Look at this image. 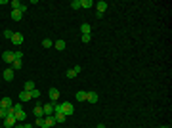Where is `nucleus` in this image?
Segmentation results:
<instances>
[{
    "label": "nucleus",
    "mask_w": 172,
    "mask_h": 128,
    "mask_svg": "<svg viewBox=\"0 0 172 128\" xmlns=\"http://www.w3.org/2000/svg\"><path fill=\"white\" fill-rule=\"evenodd\" d=\"M61 107H63V115L65 117L75 113V107H73V103H69V101H63V103H61Z\"/></svg>",
    "instance_id": "f257e3e1"
},
{
    "label": "nucleus",
    "mask_w": 172,
    "mask_h": 128,
    "mask_svg": "<svg viewBox=\"0 0 172 128\" xmlns=\"http://www.w3.org/2000/svg\"><path fill=\"white\" fill-rule=\"evenodd\" d=\"M56 126V121H54V115H48L44 119V124H42V128H54Z\"/></svg>",
    "instance_id": "f03ea898"
},
{
    "label": "nucleus",
    "mask_w": 172,
    "mask_h": 128,
    "mask_svg": "<svg viewBox=\"0 0 172 128\" xmlns=\"http://www.w3.org/2000/svg\"><path fill=\"white\" fill-rule=\"evenodd\" d=\"M23 40H25V38H23V34H21V32H13V36H12V42H13L15 46L23 44Z\"/></svg>",
    "instance_id": "7ed1b4c3"
},
{
    "label": "nucleus",
    "mask_w": 172,
    "mask_h": 128,
    "mask_svg": "<svg viewBox=\"0 0 172 128\" xmlns=\"http://www.w3.org/2000/svg\"><path fill=\"white\" fill-rule=\"evenodd\" d=\"M48 96H50V99H52V101L56 103L57 99H59V90H57V88H50V92H48Z\"/></svg>",
    "instance_id": "20e7f679"
},
{
    "label": "nucleus",
    "mask_w": 172,
    "mask_h": 128,
    "mask_svg": "<svg viewBox=\"0 0 172 128\" xmlns=\"http://www.w3.org/2000/svg\"><path fill=\"white\" fill-rule=\"evenodd\" d=\"M15 122H17V119L13 115H8L6 119H4V126H15Z\"/></svg>",
    "instance_id": "39448f33"
},
{
    "label": "nucleus",
    "mask_w": 172,
    "mask_h": 128,
    "mask_svg": "<svg viewBox=\"0 0 172 128\" xmlns=\"http://www.w3.org/2000/svg\"><path fill=\"white\" fill-rule=\"evenodd\" d=\"M42 111H44V115H54V103H46V105H42Z\"/></svg>",
    "instance_id": "423d86ee"
},
{
    "label": "nucleus",
    "mask_w": 172,
    "mask_h": 128,
    "mask_svg": "<svg viewBox=\"0 0 172 128\" xmlns=\"http://www.w3.org/2000/svg\"><path fill=\"white\" fill-rule=\"evenodd\" d=\"M2 59H4V61H6V63H13V52H4V54H2Z\"/></svg>",
    "instance_id": "0eeeda50"
},
{
    "label": "nucleus",
    "mask_w": 172,
    "mask_h": 128,
    "mask_svg": "<svg viewBox=\"0 0 172 128\" xmlns=\"http://www.w3.org/2000/svg\"><path fill=\"white\" fill-rule=\"evenodd\" d=\"M98 99H100V97H98V94H96V92H86V101L96 103Z\"/></svg>",
    "instance_id": "6e6552de"
},
{
    "label": "nucleus",
    "mask_w": 172,
    "mask_h": 128,
    "mask_svg": "<svg viewBox=\"0 0 172 128\" xmlns=\"http://www.w3.org/2000/svg\"><path fill=\"white\" fill-rule=\"evenodd\" d=\"M2 77H4V80H13V69L12 67H8V69L2 73Z\"/></svg>",
    "instance_id": "1a4fd4ad"
},
{
    "label": "nucleus",
    "mask_w": 172,
    "mask_h": 128,
    "mask_svg": "<svg viewBox=\"0 0 172 128\" xmlns=\"http://www.w3.org/2000/svg\"><path fill=\"white\" fill-rule=\"evenodd\" d=\"M65 119H67V117H65L63 113H54V121H56V124H63Z\"/></svg>",
    "instance_id": "9d476101"
},
{
    "label": "nucleus",
    "mask_w": 172,
    "mask_h": 128,
    "mask_svg": "<svg viewBox=\"0 0 172 128\" xmlns=\"http://www.w3.org/2000/svg\"><path fill=\"white\" fill-rule=\"evenodd\" d=\"M12 105H13V103H12V99H10V97H2V99H0V107L10 109Z\"/></svg>",
    "instance_id": "9b49d317"
},
{
    "label": "nucleus",
    "mask_w": 172,
    "mask_h": 128,
    "mask_svg": "<svg viewBox=\"0 0 172 128\" xmlns=\"http://www.w3.org/2000/svg\"><path fill=\"white\" fill-rule=\"evenodd\" d=\"M94 6H96V10H98L100 13H103L105 10H107V2H103L102 0V2H98V4H94Z\"/></svg>",
    "instance_id": "f8f14e48"
},
{
    "label": "nucleus",
    "mask_w": 172,
    "mask_h": 128,
    "mask_svg": "<svg viewBox=\"0 0 172 128\" xmlns=\"http://www.w3.org/2000/svg\"><path fill=\"white\" fill-rule=\"evenodd\" d=\"M33 113H35V117H37V119H42V117H44V111H42V105H37V107L33 109Z\"/></svg>",
    "instance_id": "ddd939ff"
},
{
    "label": "nucleus",
    "mask_w": 172,
    "mask_h": 128,
    "mask_svg": "<svg viewBox=\"0 0 172 128\" xmlns=\"http://www.w3.org/2000/svg\"><path fill=\"white\" fill-rule=\"evenodd\" d=\"M19 99H21V101H29V99H31V92H27V90H23V92L19 94Z\"/></svg>",
    "instance_id": "4468645a"
},
{
    "label": "nucleus",
    "mask_w": 172,
    "mask_h": 128,
    "mask_svg": "<svg viewBox=\"0 0 172 128\" xmlns=\"http://www.w3.org/2000/svg\"><path fill=\"white\" fill-rule=\"evenodd\" d=\"M21 17H23V13L19 12V10H12V19L13 21H19Z\"/></svg>",
    "instance_id": "2eb2a0df"
},
{
    "label": "nucleus",
    "mask_w": 172,
    "mask_h": 128,
    "mask_svg": "<svg viewBox=\"0 0 172 128\" xmlns=\"http://www.w3.org/2000/svg\"><path fill=\"white\" fill-rule=\"evenodd\" d=\"M80 31H82V34H90V31H92L90 23H82V25H80Z\"/></svg>",
    "instance_id": "dca6fc26"
},
{
    "label": "nucleus",
    "mask_w": 172,
    "mask_h": 128,
    "mask_svg": "<svg viewBox=\"0 0 172 128\" xmlns=\"http://www.w3.org/2000/svg\"><path fill=\"white\" fill-rule=\"evenodd\" d=\"M23 67V63H21V59H13V63H12V69L13 71H17V69H21Z\"/></svg>",
    "instance_id": "f3484780"
},
{
    "label": "nucleus",
    "mask_w": 172,
    "mask_h": 128,
    "mask_svg": "<svg viewBox=\"0 0 172 128\" xmlns=\"http://www.w3.org/2000/svg\"><path fill=\"white\" fill-rule=\"evenodd\" d=\"M54 48L56 50H65V42L63 40H57V42H54Z\"/></svg>",
    "instance_id": "a211bd4d"
},
{
    "label": "nucleus",
    "mask_w": 172,
    "mask_h": 128,
    "mask_svg": "<svg viewBox=\"0 0 172 128\" xmlns=\"http://www.w3.org/2000/svg\"><path fill=\"white\" fill-rule=\"evenodd\" d=\"M84 99H86V92H82V90L76 92V101H84Z\"/></svg>",
    "instance_id": "6ab92c4d"
},
{
    "label": "nucleus",
    "mask_w": 172,
    "mask_h": 128,
    "mask_svg": "<svg viewBox=\"0 0 172 128\" xmlns=\"http://www.w3.org/2000/svg\"><path fill=\"white\" fill-rule=\"evenodd\" d=\"M80 6L82 8H92L94 6V2H92V0H80Z\"/></svg>",
    "instance_id": "aec40b11"
},
{
    "label": "nucleus",
    "mask_w": 172,
    "mask_h": 128,
    "mask_svg": "<svg viewBox=\"0 0 172 128\" xmlns=\"http://www.w3.org/2000/svg\"><path fill=\"white\" fill-rule=\"evenodd\" d=\"M42 46H44L46 50H48V48H52V46H54V42H52L50 38H44V40H42Z\"/></svg>",
    "instance_id": "412c9836"
},
{
    "label": "nucleus",
    "mask_w": 172,
    "mask_h": 128,
    "mask_svg": "<svg viewBox=\"0 0 172 128\" xmlns=\"http://www.w3.org/2000/svg\"><path fill=\"white\" fill-rule=\"evenodd\" d=\"M25 90H27V92L35 90V82H33V80H27V82H25Z\"/></svg>",
    "instance_id": "4be33fe9"
},
{
    "label": "nucleus",
    "mask_w": 172,
    "mask_h": 128,
    "mask_svg": "<svg viewBox=\"0 0 172 128\" xmlns=\"http://www.w3.org/2000/svg\"><path fill=\"white\" fill-rule=\"evenodd\" d=\"M8 115H10V111H8V109H4V107H0V119H6Z\"/></svg>",
    "instance_id": "5701e85b"
},
{
    "label": "nucleus",
    "mask_w": 172,
    "mask_h": 128,
    "mask_svg": "<svg viewBox=\"0 0 172 128\" xmlns=\"http://www.w3.org/2000/svg\"><path fill=\"white\" fill-rule=\"evenodd\" d=\"M71 8H75V10L82 8V6H80V0H73V2H71Z\"/></svg>",
    "instance_id": "b1692460"
},
{
    "label": "nucleus",
    "mask_w": 172,
    "mask_h": 128,
    "mask_svg": "<svg viewBox=\"0 0 172 128\" xmlns=\"http://www.w3.org/2000/svg\"><path fill=\"white\" fill-rule=\"evenodd\" d=\"M65 77H67V78H75V77H76V73H75L73 69H69L67 73H65Z\"/></svg>",
    "instance_id": "393cba45"
},
{
    "label": "nucleus",
    "mask_w": 172,
    "mask_h": 128,
    "mask_svg": "<svg viewBox=\"0 0 172 128\" xmlns=\"http://www.w3.org/2000/svg\"><path fill=\"white\" fill-rule=\"evenodd\" d=\"M12 6H13V10H19L21 8V2L19 0H12Z\"/></svg>",
    "instance_id": "a878e982"
},
{
    "label": "nucleus",
    "mask_w": 172,
    "mask_h": 128,
    "mask_svg": "<svg viewBox=\"0 0 172 128\" xmlns=\"http://www.w3.org/2000/svg\"><path fill=\"white\" fill-rule=\"evenodd\" d=\"M4 36H6V38H10V40H12V36H13V31H10V29H6V31H4Z\"/></svg>",
    "instance_id": "bb28decb"
},
{
    "label": "nucleus",
    "mask_w": 172,
    "mask_h": 128,
    "mask_svg": "<svg viewBox=\"0 0 172 128\" xmlns=\"http://www.w3.org/2000/svg\"><path fill=\"white\" fill-rule=\"evenodd\" d=\"M31 97H40V92H38L37 88H35V90H31Z\"/></svg>",
    "instance_id": "cd10ccee"
},
{
    "label": "nucleus",
    "mask_w": 172,
    "mask_h": 128,
    "mask_svg": "<svg viewBox=\"0 0 172 128\" xmlns=\"http://www.w3.org/2000/svg\"><path fill=\"white\" fill-rule=\"evenodd\" d=\"M90 38H92V32L90 34H82V42H90Z\"/></svg>",
    "instance_id": "c85d7f7f"
},
{
    "label": "nucleus",
    "mask_w": 172,
    "mask_h": 128,
    "mask_svg": "<svg viewBox=\"0 0 172 128\" xmlns=\"http://www.w3.org/2000/svg\"><path fill=\"white\" fill-rule=\"evenodd\" d=\"M13 58H15V59H21V58H23V52H13Z\"/></svg>",
    "instance_id": "c756f323"
},
{
    "label": "nucleus",
    "mask_w": 172,
    "mask_h": 128,
    "mask_svg": "<svg viewBox=\"0 0 172 128\" xmlns=\"http://www.w3.org/2000/svg\"><path fill=\"white\" fill-rule=\"evenodd\" d=\"M35 124H37V126H40V128H42V124H44V117H42V119H37V122H35Z\"/></svg>",
    "instance_id": "7c9ffc66"
},
{
    "label": "nucleus",
    "mask_w": 172,
    "mask_h": 128,
    "mask_svg": "<svg viewBox=\"0 0 172 128\" xmlns=\"http://www.w3.org/2000/svg\"><path fill=\"white\" fill-rule=\"evenodd\" d=\"M73 71H75L76 75H78V73H80V71H82V67H78V65H76V67H73Z\"/></svg>",
    "instance_id": "2f4dec72"
},
{
    "label": "nucleus",
    "mask_w": 172,
    "mask_h": 128,
    "mask_svg": "<svg viewBox=\"0 0 172 128\" xmlns=\"http://www.w3.org/2000/svg\"><path fill=\"white\" fill-rule=\"evenodd\" d=\"M96 128H105V124H98V126H96Z\"/></svg>",
    "instance_id": "473e14b6"
},
{
    "label": "nucleus",
    "mask_w": 172,
    "mask_h": 128,
    "mask_svg": "<svg viewBox=\"0 0 172 128\" xmlns=\"http://www.w3.org/2000/svg\"><path fill=\"white\" fill-rule=\"evenodd\" d=\"M23 126H25V128H33V124H23Z\"/></svg>",
    "instance_id": "72a5a7b5"
},
{
    "label": "nucleus",
    "mask_w": 172,
    "mask_h": 128,
    "mask_svg": "<svg viewBox=\"0 0 172 128\" xmlns=\"http://www.w3.org/2000/svg\"><path fill=\"white\" fill-rule=\"evenodd\" d=\"M15 128H25V126H23V124H17V126H15Z\"/></svg>",
    "instance_id": "f704fd0d"
},
{
    "label": "nucleus",
    "mask_w": 172,
    "mask_h": 128,
    "mask_svg": "<svg viewBox=\"0 0 172 128\" xmlns=\"http://www.w3.org/2000/svg\"><path fill=\"white\" fill-rule=\"evenodd\" d=\"M161 128H168V126H161Z\"/></svg>",
    "instance_id": "c9c22d12"
}]
</instances>
